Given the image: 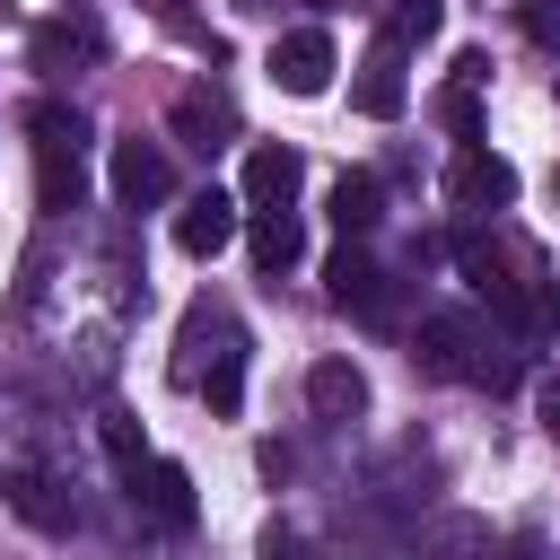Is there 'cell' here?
Segmentation results:
<instances>
[{
  "instance_id": "6da1fadb",
  "label": "cell",
  "mask_w": 560,
  "mask_h": 560,
  "mask_svg": "<svg viewBox=\"0 0 560 560\" xmlns=\"http://www.w3.org/2000/svg\"><path fill=\"white\" fill-rule=\"evenodd\" d=\"M175 385H192L219 420L245 411V324L228 306H192L175 332Z\"/></svg>"
},
{
  "instance_id": "7a4b0ae2",
  "label": "cell",
  "mask_w": 560,
  "mask_h": 560,
  "mask_svg": "<svg viewBox=\"0 0 560 560\" xmlns=\"http://www.w3.org/2000/svg\"><path fill=\"white\" fill-rule=\"evenodd\" d=\"M26 131H35V201H44V219H70L88 192V114L61 96H35Z\"/></svg>"
},
{
  "instance_id": "3957f363",
  "label": "cell",
  "mask_w": 560,
  "mask_h": 560,
  "mask_svg": "<svg viewBox=\"0 0 560 560\" xmlns=\"http://www.w3.org/2000/svg\"><path fill=\"white\" fill-rule=\"evenodd\" d=\"M411 359L429 368V376H446V385H508L516 376V359L490 341V324L481 315H464V306H446V315H420V332H411Z\"/></svg>"
},
{
  "instance_id": "277c9868",
  "label": "cell",
  "mask_w": 560,
  "mask_h": 560,
  "mask_svg": "<svg viewBox=\"0 0 560 560\" xmlns=\"http://www.w3.org/2000/svg\"><path fill=\"white\" fill-rule=\"evenodd\" d=\"M262 70H271V88H280V96H324L341 61H332V35H324V26H289V35L271 44V61H262Z\"/></svg>"
},
{
  "instance_id": "5b68a950",
  "label": "cell",
  "mask_w": 560,
  "mask_h": 560,
  "mask_svg": "<svg viewBox=\"0 0 560 560\" xmlns=\"http://www.w3.org/2000/svg\"><path fill=\"white\" fill-rule=\"evenodd\" d=\"M105 192H114L122 210H149V201H166V192H175V166H166V149H149V140H114V158H105Z\"/></svg>"
},
{
  "instance_id": "8992f818",
  "label": "cell",
  "mask_w": 560,
  "mask_h": 560,
  "mask_svg": "<svg viewBox=\"0 0 560 560\" xmlns=\"http://www.w3.org/2000/svg\"><path fill=\"white\" fill-rule=\"evenodd\" d=\"M446 201H455V210H508V201H516V166L472 140V149H455V166H446Z\"/></svg>"
},
{
  "instance_id": "52a82bcc",
  "label": "cell",
  "mask_w": 560,
  "mask_h": 560,
  "mask_svg": "<svg viewBox=\"0 0 560 560\" xmlns=\"http://www.w3.org/2000/svg\"><path fill=\"white\" fill-rule=\"evenodd\" d=\"M175 245H184L192 262L228 254V245H236V192H219V184L184 192V210H175Z\"/></svg>"
},
{
  "instance_id": "ba28073f",
  "label": "cell",
  "mask_w": 560,
  "mask_h": 560,
  "mask_svg": "<svg viewBox=\"0 0 560 560\" xmlns=\"http://www.w3.org/2000/svg\"><path fill=\"white\" fill-rule=\"evenodd\" d=\"M324 289H332V306H350V315H368V324H385L394 315V289H385V271L341 236V254L324 262Z\"/></svg>"
},
{
  "instance_id": "9c48e42d",
  "label": "cell",
  "mask_w": 560,
  "mask_h": 560,
  "mask_svg": "<svg viewBox=\"0 0 560 560\" xmlns=\"http://www.w3.org/2000/svg\"><path fill=\"white\" fill-rule=\"evenodd\" d=\"M131 499H140V508H149L166 534H184V525L201 516V499H192V472H184V464H166V455H149V464L131 472Z\"/></svg>"
},
{
  "instance_id": "30bf717a",
  "label": "cell",
  "mask_w": 560,
  "mask_h": 560,
  "mask_svg": "<svg viewBox=\"0 0 560 560\" xmlns=\"http://www.w3.org/2000/svg\"><path fill=\"white\" fill-rule=\"evenodd\" d=\"M0 490H9V508H18V516H26L35 534H79V499H70V490H61L52 472H35V464H18V472H9Z\"/></svg>"
},
{
  "instance_id": "8fae6325",
  "label": "cell",
  "mask_w": 560,
  "mask_h": 560,
  "mask_svg": "<svg viewBox=\"0 0 560 560\" xmlns=\"http://www.w3.org/2000/svg\"><path fill=\"white\" fill-rule=\"evenodd\" d=\"M298 175H306L298 149H280V140L245 149V210H289L298 201Z\"/></svg>"
},
{
  "instance_id": "7c38bea8",
  "label": "cell",
  "mask_w": 560,
  "mask_h": 560,
  "mask_svg": "<svg viewBox=\"0 0 560 560\" xmlns=\"http://www.w3.org/2000/svg\"><path fill=\"white\" fill-rule=\"evenodd\" d=\"M350 105L368 114V122H394L402 114V44H368V61H359V88H350Z\"/></svg>"
},
{
  "instance_id": "4fadbf2b",
  "label": "cell",
  "mask_w": 560,
  "mask_h": 560,
  "mask_svg": "<svg viewBox=\"0 0 560 560\" xmlns=\"http://www.w3.org/2000/svg\"><path fill=\"white\" fill-rule=\"evenodd\" d=\"M306 411H315V420H359V411H368L359 359H315V368H306Z\"/></svg>"
},
{
  "instance_id": "5bb4252c",
  "label": "cell",
  "mask_w": 560,
  "mask_h": 560,
  "mask_svg": "<svg viewBox=\"0 0 560 560\" xmlns=\"http://www.w3.org/2000/svg\"><path fill=\"white\" fill-rule=\"evenodd\" d=\"M455 262H464V280H472L508 324L525 315V280H508V262H499V245H490V236H455Z\"/></svg>"
},
{
  "instance_id": "9a60e30c",
  "label": "cell",
  "mask_w": 560,
  "mask_h": 560,
  "mask_svg": "<svg viewBox=\"0 0 560 560\" xmlns=\"http://www.w3.org/2000/svg\"><path fill=\"white\" fill-rule=\"evenodd\" d=\"M411 551H420V560H490V525L455 508V516L420 525V534H411Z\"/></svg>"
},
{
  "instance_id": "2e32d148",
  "label": "cell",
  "mask_w": 560,
  "mask_h": 560,
  "mask_svg": "<svg viewBox=\"0 0 560 560\" xmlns=\"http://www.w3.org/2000/svg\"><path fill=\"white\" fill-rule=\"evenodd\" d=\"M324 210H332V228H341V236H368V228L385 219V184H376V175H341Z\"/></svg>"
},
{
  "instance_id": "e0dca14e",
  "label": "cell",
  "mask_w": 560,
  "mask_h": 560,
  "mask_svg": "<svg viewBox=\"0 0 560 560\" xmlns=\"http://www.w3.org/2000/svg\"><path fill=\"white\" fill-rule=\"evenodd\" d=\"M245 245H254V262H262V271H289V262L306 254V236H298V219H289V210H254Z\"/></svg>"
},
{
  "instance_id": "ac0fdd59",
  "label": "cell",
  "mask_w": 560,
  "mask_h": 560,
  "mask_svg": "<svg viewBox=\"0 0 560 560\" xmlns=\"http://www.w3.org/2000/svg\"><path fill=\"white\" fill-rule=\"evenodd\" d=\"M438 26H446V0H385V44L411 52V44H429Z\"/></svg>"
},
{
  "instance_id": "d6986e66",
  "label": "cell",
  "mask_w": 560,
  "mask_h": 560,
  "mask_svg": "<svg viewBox=\"0 0 560 560\" xmlns=\"http://www.w3.org/2000/svg\"><path fill=\"white\" fill-rule=\"evenodd\" d=\"M175 131H184L192 149H219V140H228V105L192 88V96H175Z\"/></svg>"
},
{
  "instance_id": "ffe728a7",
  "label": "cell",
  "mask_w": 560,
  "mask_h": 560,
  "mask_svg": "<svg viewBox=\"0 0 560 560\" xmlns=\"http://www.w3.org/2000/svg\"><path fill=\"white\" fill-rule=\"evenodd\" d=\"M96 438H105V455H114V472H122V481L149 464V438H140V420H131V411H96Z\"/></svg>"
},
{
  "instance_id": "44dd1931",
  "label": "cell",
  "mask_w": 560,
  "mask_h": 560,
  "mask_svg": "<svg viewBox=\"0 0 560 560\" xmlns=\"http://www.w3.org/2000/svg\"><path fill=\"white\" fill-rule=\"evenodd\" d=\"M516 332H534V341H551V332H560V280H534V289H525Z\"/></svg>"
},
{
  "instance_id": "7402d4cb",
  "label": "cell",
  "mask_w": 560,
  "mask_h": 560,
  "mask_svg": "<svg viewBox=\"0 0 560 560\" xmlns=\"http://www.w3.org/2000/svg\"><path fill=\"white\" fill-rule=\"evenodd\" d=\"M61 52H70V61H79V52H96V35H88V26H44V35H35V61H44V70H52V61H61Z\"/></svg>"
},
{
  "instance_id": "603a6c76",
  "label": "cell",
  "mask_w": 560,
  "mask_h": 560,
  "mask_svg": "<svg viewBox=\"0 0 560 560\" xmlns=\"http://www.w3.org/2000/svg\"><path fill=\"white\" fill-rule=\"evenodd\" d=\"M446 122H455V140H464V149L481 140V105H472V79H464V88H446Z\"/></svg>"
},
{
  "instance_id": "cb8c5ba5",
  "label": "cell",
  "mask_w": 560,
  "mask_h": 560,
  "mask_svg": "<svg viewBox=\"0 0 560 560\" xmlns=\"http://www.w3.org/2000/svg\"><path fill=\"white\" fill-rule=\"evenodd\" d=\"M254 551H262V560H306V534H298V525H280V516H271V525H262V534H254Z\"/></svg>"
},
{
  "instance_id": "d4e9b609",
  "label": "cell",
  "mask_w": 560,
  "mask_h": 560,
  "mask_svg": "<svg viewBox=\"0 0 560 560\" xmlns=\"http://www.w3.org/2000/svg\"><path fill=\"white\" fill-rule=\"evenodd\" d=\"M525 35H534L542 52H560V0H525Z\"/></svg>"
},
{
  "instance_id": "484cf974",
  "label": "cell",
  "mask_w": 560,
  "mask_h": 560,
  "mask_svg": "<svg viewBox=\"0 0 560 560\" xmlns=\"http://www.w3.org/2000/svg\"><path fill=\"white\" fill-rule=\"evenodd\" d=\"M534 411H542V429L560 438V376H534Z\"/></svg>"
},
{
  "instance_id": "4316f807",
  "label": "cell",
  "mask_w": 560,
  "mask_h": 560,
  "mask_svg": "<svg viewBox=\"0 0 560 560\" xmlns=\"http://www.w3.org/2000/svg\"><path fill=\"white\" fill-rule=\"evenodd\" d=\"M254 464H262V481H289V472H298V455H289V446H280V438H271V446H262V455H254Z\"/></svg>"
}]
</instances>
